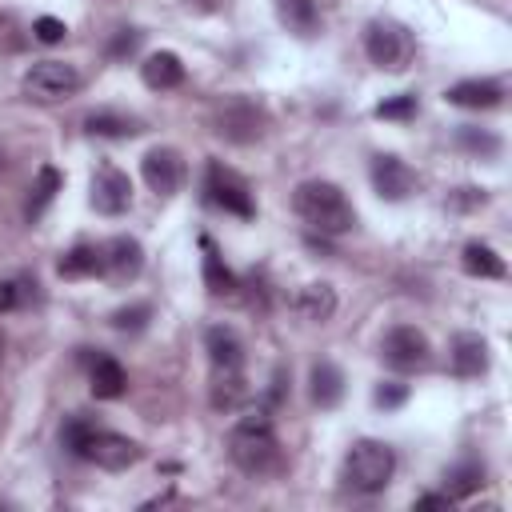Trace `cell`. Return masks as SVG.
<instances>
[{"label":"cell","mask_w":512,"mask_h":512,"mask_svg":"<svg viewBox=\"0 0 512 512\" xmlns=\"http://www.w3.org/2000/svg\"><path fill=\"white\" fill-rule=\"evenodd\" d=\"M244 396H248L244 368H212V408L232 412V408H236Z\"/></svg>","instance_id":"obj_23"},{"label":"cell","mask_w":512,"mask_h":512,"mask_svg":"<svg viewBox=\"0 0 512 512\" xmlns=\"http://www.w3.org/2000/svg\"><path fill=\"white\" fill-rule=\"evenodd\" d=\"M84 132L88 136H108V140H124V136H136V120L132 116H120V112H88L84 116Z\"/></svg>","instance_id":"obj_26"},{"label":"cell","mask_w":512,"mask_h":512,"mask_svg":"<svg viewBox=\"0 0 512 512\" xmlns=\"http://www.w3.org/2000/svg\"><path fill=\"white\" fill-rule=\"evenodd\" d=\"M372 188L384 200H404L416 192V172L400 156H376L372 160Z\"/></svg>","instance_id":"obj_12"},{"label":"cell","mask_w":512,"mask_h":512,"mask_svg":"<svg viewBox=\"0 0 512 512\" xmlns=\"http://www.w3.org/2000/svg\"><path fill=\"white\" fill-rule=\"evenodd\" d=\"M448 360H452V372H456V376H480V372L488 368V344H484V336L460 332V336L452 340Z\"/></svg>","instance_id":"obj_15"},{"label":"cell","mask_w":512,"mask_h":512,"mask_svg":"<svg viewBox=\"0 0 512 512\" xmlns=\"http://www.w3.org/2000/svg\"><path fill=\"white\" fill-rule=\"evenodd\" d=\"M0 356H4V340H0Z\"/></svg>","instance_id":"obj_38"},{"label":"cell","mask_w":512,"mask_h":512,"mask_svg":"<svg viewBox=\"0 0 512 512\" xmlns=\"http://www.w3.org/2000/svg\"><path fill=\"white\" fill-rule=\"evenodd\" d=\"M184 4H192V8H204V12H208V8H216V0H184Z\"/></svg>","instance_id":"obj_37"},{"label":"cell","mask_w":512,"mask_h":512,"mask_svg":"<svg viewBox=\"0 0 512 512\" xmlns=\"http://www.w3.org/2000/svg\"><path fill=\"white\" fill-rule=\"evenodd\" d=\"M456 140H460V148H468V152H480V156H496V152H500V140H496L492 132H480V128H472V124H464V128L456 132Z\"/></svg>","instance_id":"obj_29"},{"label":"cell","mask_w":512,"mask_h":512,"mask_svg":"<svg viewBox=\"0 0 512 512\" xmlns=\"http://www.w3.org/2000/svg\"><path fill=\"white\" fill-rule=\"evenodd\" d=\"M460 264H464V272H468V276H480V280H504V272H508V268H504V260H500L488 244H476V240L464 248Z\"/></svg>","instance_id":"obj_25"},{"label":"cell","mask_w":512,"mask_h":512,"mask_svg":"<svg viewBox=\"0 0 512 512\" xmlns=\"http://www.w3.org/2000/svg\"><path fill=\"white\" fill-rule=\"evenodd\" d=\"M64 188V176L52 168V164H44L40 172H36V184H32V196H28V216H40L48 204H52V196Z\"/></svg>","instance_id":"obj_27"},{"label":"cell","mask_w":512,"mask_h":512,"mask_svg":"<svg viewBox=\"0 0 512 512\" xmlns=\"http://www.w3.org/2000/svg\"><path fill=\"white\" fill-rule=\"evenodd\" d=\"M136 44H140V32H136V28H120L116 40L108 44V56H112V60H124V56L136 52Z\"/></svg>","instance_id":"obj_34"},{"label":"cell","mask_w":512,"mask_h":512,"mask_svg":"<svg viewBox=\"0 0 512 512\" xmlns=\"http://www.w3.org/2000/svg\"><path fill=\"white\" fill-rule=\"evenodd\" d=\"M204 348H208V364L212 368H244V344H240L236 328L212 324L204 332Z\"/></svg>","instance_id":"obj_14"},{"label":"cell","mask_w":512,"mask_h":512,"mask_svg":"<svg viewBox=\"0 0 512 512\" xmlns=\"http://www.w3.org/2000/svg\"><path fill=\"white\" fill-rule=\"evenodd\" d=\"M396 472V456L380 440H356L344 456V484L356 492H380Z\"/></svg>","instance_id":"obj_3"},{"label":"cell","mask_w":512,"mask_h":512,"mask_svg":"<svg viewBox=\"0 0 512 512\" xmlns=\"http://www.w3.org/2000/svg\"><path fill=\"white\" fill-rule=\"evenodd\" d=\"M216 132L224 136V140H232V144H252V140H260L264 136V128H268V112L256 104V100H248V96H228L220 108H216Z\"/></svg>","instance_id":"obj_5"},{"label":"cell","mask_w":512,"mask_h":512,"mask_svg":"<svg viewBox=\"0 0 512 512\" xmlns=\"http://www.w3.org/2000/svg\"><path fill=\"white\" fill-rule=\"evenodd\" d=\"M416 504H420V508H448V504H452V496H448V492H444V496H420Z\"/></svg>","instance_id":"obj_36"},{"label":"cell","mask_w":512,"mask_h":512,"mask_svg":"<svg viewBox=\"0 0 512 512\" xmlns=\"http://www.w3.org/2000/svg\"><path fill=\"white\" fill-rule=\"evenodd\" d=\"M480 484H484V464H476V460H464V464H456V468L448 472V496H452V500L472 496Z\"/></svg>","instance_id":"obj_28"},{"label":"cell","mask_w":512,"mask_h":512,"mask_svg":"<svg viewBox=\"0 0 512 512\" xmlns=\"http://www.w3.org/2000/svg\"><path fill=\"white\" fill-rule=\"evenodd\" d=\"M364 52H368V60L376 68L400 72L412 60V32L404 24H396V20H372L368 32H364Z\"/></svg>","instance_id":"obj_4"},{"label":"cell","mask_w":512,"mask_h":512,"mask_svg":"<svg viewBox=\"0 0 512 512\" xmlns=\"http://www.w3.org/2000/svg\"><path fill=\"white\" fill-rule=\"evenodd\" d=\"M200 248H204V288H208L212 296H232V292H236V276H232V268L220 260V252L212 248L208 236L200 240Z\"/></svg>","instance_id":"obj_24"},{"label":"cell","mask_w":512,"mask_h":512,"mask_svg":"<svg viewBox=\"0 0 512 512\" xmlns=\"http://www.w3.org/2000/svg\"><path fill=\"white\" fill-rule=\"evenodd\" d=\"M140 80L152 88V92H168L176 84H184V64L176 52H152L144 64H140Z\"/></svg>","instance_id":"obj_16"},{"label":"cell","mask_w":512,"mask_h":512,"mask_svg":"<svg viewBox=\"0 0 512 512\" xmlns=\"http://www.w3.org/2000/svg\"><path fill=\"white\" fill-rule=\"evenodd\" d=\"M80 72L68 64V60H36L28 72H24V92L36 96V100H64V96H76L80 92Z\"/></svg>","instance_id":"obj_9"},{"label":"cell","mask_w":512,"mask_h":512,"mask_svg":"<svg viewBox=\"0 0 512 512\" xmlns=\"http://www.w3.org/2000/svg\"><path fill=\"white\" fill-rule=\"evenodd\" d=\"M308 384H312V400H316L320 408H336V404L344 400V372H340L332 360H316Z\"/></svg>","instance_id":"obj_20"},{"label":"cell","mask_w":512,"mask_h":512,"mask_svg":"<svg viewBox=\"0 0 512 512\" xmlns=\"http://www.w3.org/2000/svg\"><path fill=\"white\" fill-rule=\"evenodd\" d=\"M416 112V96H392V100H380L376 104V116L380 120H408Z\"/></svg>","instance_id":"obj_31"},{"label":"cell","mask_w":512,"mask_h":512,"mask_svg":"<svg viewBox=\"0 0 512 512\" xmlns=\"http://www.w3.org/2000/svg\"><path fill=\"white\" fill-rule=\"evenodd\" d=\"M140 176L156 196H172L184 180V160L176 148H148L140 160Z\"/></svg>","instance_id":"obj_10"},{"label":"cell","mask_w":512,"mask_h":512,"mask_svg":"<svg viewBox=\"0 0 512 512\" xmlns=\"http://www.w3.org/2000/svg\"><path fill=\"white\" fill-rule=\"evenodd\" d=\"M380 356H384V364L396 368V372H420V368H428V360H432V344H428V336H424L420 328L396 324V328L384 332Z\"/></svg>","instance_id":"obj_7"},{"label":"cell","mask_w":512,"mask_h":512,"mask_svg":"<svg viewBox=\"0 0 512 512\" xmlns=\"http://www.w3.org/2000/svg\"><path fill=\"white\" fill-rule=\"evenodd\" d=\"M228 456L248 476H260V472H268L276 464L280 444H276V428H272L268 408H252V412H244L232 424V432H228Z\"/></svg>","instance_id":"obj_1"},{"label":"cell","mask_w":512,"mask_h":512,"mask_svg":"<svg viewBox=\"0 0 512 512\" xmlns=\"http://www.w3.org/2000/svg\"><path fill=\"white\" fill-rule=\"evenodd\" d=\"M148 320H152V304H128V308L112 312V328L116 332H140Z\"/></svg>","instance_id":"obj_30"},{"label":"cell","mask_w":512,"mask_h":512,"mask_svg":"<svg viewBox=\"0 0 512 512\" xmlns=\"http://www.w3.org/2000/svg\"><path fill=\"white\" fill-rule=\"evenodd\" d=\"M56 272L64 280H80V276H100L104 272V244H76L72 252L60 256Z\"/></svg>","instance_id":"obj_18"},{"label":"cell","mask_w":512,"mask_h":512,"mask_svg":"<svg viewBox=\"0 0 512 512\" xmlns=\"http://www.w3.org/2000/svg\"><path fill=\"white\" fill-rule=\"evenodd\" d=\"M76 456L80 460H88V464H96V468H108V472H124L128 464H136L140 460V444L136 440H128V436H120V432H108V428H88V436L80 440V448H76Z\"/></svg>","instance_id":"obj_6"},{"label":"cell","mask_w":512,"mask_h":512,"mask_svg":"<svg viewBox=\"0 0 512 512\" xmlns=\"http://www.w3.org/2000/svg\"><path fill=\"white\" fill-rule=\"evenodd\" d=\"M296 312H300L304 320H312V324H324V320L336 312V292H332V284H324V280L304 284L300 296H296Z\"/></svg>","instance_id":"obj_22"},{"label":"cell","mask_w":512,"mask_h":512,"mask_svg":"<svg viewBox=\"0 0 512 512\" xmlns=\"http://www.w3.org/2000/svg\"><path fill=\"white\" fill-rule=\"evenodd\" d=\"M204 200L216 204V208H224V212H232V216H244V220L256 212L252 192H248V180H244L240 172L224 168L220 160L208 164V176H204Z\"/></svg>","instance_id":"obj_8"},{"label":"cell","mask_w":512,"mask_h":512,"mask_svg":"<svg viewBox=\"0 0 512 512\" xmlns=\"http://www.w3.org/2000/svg\"><path fill=\"white\" fill-rule=\"evenodd\" d=\"M272 4H276L280 24H284L292 36L308 40V36L320 32V8H316V0H272Z\"/></svg>","instance_id":"obj_17"},{"label":"cell","mask_w":512,"mask_h":512,"mask_svg":"<svg viewBox=\"0 0 512 512\" xmlns=\"http://www.w3.org/2000/svg\"><path fill=\"white\" fill-rule=\"evenodd\" d=\"M448 104H456V108H496L500 104V84H492V80H460V84H452L448 92Z\"/></svg>","instance_id":"obj_21"},{"label":"cell","mask_w":512,"mask_h":512,"mask_svg":"<svg viewBox=\"0 0 512 512\" xmlns=\"http://www.w3.org/2000/svg\"><path fill=\"white\" fill-rule=\"evenodd\" d=\"M372 400H376V408H400V404L408 400V384L388 380V384H380V388L372 392Z\"/></svg>","instance_id":"obj_32"},{"label":"cell","mask_w":512,"mask_h":512,"mask_svg":"<svg viewBox=\"0 0 512 512\" xmlns=\"http://www.w3.org/2000/svg\"><path fill=\"white\" fill-rule=\"evenodd\" d=\"M16 304H20V288H16L12 280H0V316L12 312Z\"/></svg>","instance_id":"obj_35"},{"label":"cell","mask_w":512,"mask_h":512,"mask_svg":"<svg viewBox=\"0 0 512 512\" xmlns=\"http://www.w3.org/2000/svg\"><path fill=\"white\" fill-rule=\"evenodd\" d=\"M32 32H36L40 44H60L68 28H64V20H56V16H40V20L32 24Z\"/></svg>","instance_id":"obj_33"},{"label":"cell","mask_w":512,"mask_h":512,"mask_svg":"<svg viewBox=\"0 0 512 512\" xmlns=\"http://www.w3.org/2000/svg\"><path fill=\"white\" fill-rule=\"evenodd\" d=\"M140 268H144V248H140V240H132V236H112V240L104 244V276H112V280H132V276H140Z\"/></svg>","instance_id":"obj_13"},{"label":"cell","mask_w":512,"mask_h":512,"mask_svg":"<svg viewBox=\"0 0 512 512\" xmlns=\"http://www.w3.org/2000/svg\"><path fill=\"white\" fill-rule=\"evenodd\" d=\"M128 204H132V180L112 164L96 168V176H92V208L100 216H120V212H128Z\"/></svg>","instance_id":"obj_11"},{"label":"cell","mask_w":512,"mask_h":512,"mask_svg":"<svg viewBox=\"0 0 512 512\" xmlns=\"http://www.w3.org/2000/svg\"><path fill=\"white\" fill-rule=\"evenodd\" d=\"M292 208L320 236H340V232H348L356 224V212H352L348 196L336 184H328V180H304V184H296Z\"/></svg>","instance_id":"obj_2"},{"label":"cell","mask_w":512,"mask_h":512,"mask_svg":"<svg viewBox=\"0 0 512 512\" xmlns=\"http://www.w3.org/2000/svg\"><path fill=\"white\" fill-rule=\"evenodd\" d=\"M88 380H92V396H96V400H116V396L128 392V372H124L112 356H96Z\"/></svg>","instance_id":"obj_19"}]
</instances>
